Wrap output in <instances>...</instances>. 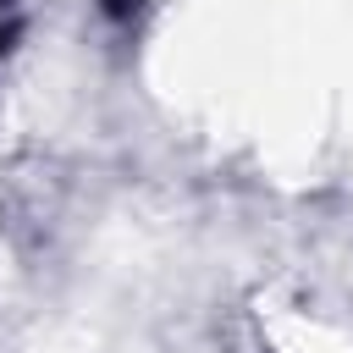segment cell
Instances as JSON below:
<instances>
[{"label":"cell","instance_id":"6da1fadb","mask_svg":"<svg viewBox=\"0 0 353 353\" xmlns=\"http://www.w3.org/2000/svg\"><path fill=\"white\" fill-rule=\"evenodd\" d=\"M17 33H22V0H0V61L11 55Z\"/></svg>","mask_w":353,"mask_h":353},{"label":"cell","instance_id":"7a4b0ae2","mask_svg":"<svg viewBox=\"0 0 353 353\" xmlns=\"http://www.w3.org/2000/svg\"><path fill=\"white\" fill-rule=\"evenodd\" d=\"M105 17L110 22H132L138 17V0H105Z\"/></svg>","mask_w":353,"mask_h":353}]
</instances>
